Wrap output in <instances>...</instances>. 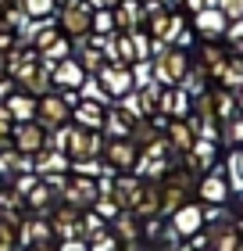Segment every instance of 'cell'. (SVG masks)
<instances>
[{"instance_id": "1", "label": "cell", "mask_w": 243, "mask_h": 251, "mask_svg": "<svg viewBox=\"0 0 243 251\" xmlns=\"http://www.w3.org/2000/svg\"><path fill=\"white\" fill-rule=\"evenodd\" d=\"M54 15H57L54 25L68 40H86L93 32V7H89V0H65V4H57Z\"/></svg>"}, {"instance_id": "2", "label": "cell", "mask_w": 243, "mask_h": 251, "mask_svg": "<svg viewBox=\"0 0 243 251\" xmlns=\"http://www.w3.org/2000/svg\"><path fill=\"white\" fill-rule=\"evenodd\" d=\"M186 72H190V54L182 47H161L157 58L150 61V79L157 86H179Z\"/></svg>"}, {"instance_id": "3", "label": "cell", "mask_w": 243, "mask_h": 251, "mask_svg": "<svg viewBox=\"0 0 243 251\" xmlns=\"http://www.w3.org/2000/svg\"><path fill=\"white\" fill-rule=\"evenodd\" d=\"M104 165L111 169V173H133L136 169V158H140V147H136L129 136H108V140H104Z\"/></svg>"}, {"instance_id": "4", "label": "cell", "mask_w": 243, "mask_h": 251, "mask_svg": "<svg viewBox=\"0 0 243 251\" xmlns=\"http://www.w3.org/2000/svg\"><path fill=\"white\" fill-rule=\"evenodd\" d=\"M200 230H204V204H179L168 215V237L172 241H190Z\"/></svg>"}, {"instance_id": "5", "label": "cell", "mask_w": 243, "mask_h": 251, "mask_svg": "<svg viewBox=\"0 0 243 251\" xmlns=\"http://www.w3.org/2000/svg\"><path fill=\"white\" fill-rule=\"evenodd\" d=\"M100 151H104L100 129H86V126H72V129H68V147H65V154L72 158V162H83V158H100Z\"/></svg>"}, {"instance_id": "6", "label": "cell", "mask_w": 243, "mask_h": 251, "mask_svg": "<svg viewBox=\"0 0 243 251\" xmlns=\"http://www.w3.org/2000/svg\"><path fill=\"white\" fill-rule=\"evenodd\" d=\"M97 198H100V190H97V179L93 176H79L75 173V176H68L65 187H61V201L72 204V208H79V212H89Z\"/></svg>"}, {"instance_id": "7", "label": "cell", "mask_w": 243, "mask_h": 251, "mask_svg": "<svg viewBox=\"0 0 243 251\" xmlns=\"http://www.w3.org/2000/svg\"><path fill=\"white\" fill-rule=\"evenodd\" d=\"M11 147H15L18 154L25 158H36L43 147H47V129L32 119V122H15V129H11Z\"/></svg>"}, {"instance_id": "8", "label": "cell", "mask_w": 243, "mask_h": 251, "mask_svg": "<svg viewBox=\"0 0 243 251\" xmlns=\"http://www.w3.org/2000/svg\"><path fill=\"white\" fill-rule=\"evenodd\" d=\"M68 119H72V104H65L61 94H43L36 97V122L43 126V129H57V126H68Z\"/></svg>"}, {"instance_id": "9", "label": "cell", "mask_w": 243, "mask_h": 251, "mask_svg": "<svg viewBox=\"0 0 243 251\" xmlns=\"http://www.w3.org/2000/svg\"><path fill=\"white\" fill-rule=\"evenodd\" d=\"M93 79L104 86V94H108L111 100H118V97H125V94H133V90H136V79H133V68L129 65H104Z\"/></svg>"}, {"instance_id": "10", "label": "cell", "mask_w": 243, "mask_h": 251, "mask_svg": "<svg viewBox=\"0 0 243 251\" xmlns=\"http://www.w3.org/2000/svg\"><path fill=\"white\" fill-rule=\"evenodd\" d=\"M15 83H18V90H25V94H32V97H43V94H50V90H54L50 68L43 65L40 58L29 61V65H22L15 72Z\"/></svg>"}, {"instance_id": "11", "label": "cell", "mask_w": 243, "mask_h": 251, "mask_svg": "<svg viewBox=\"0 0 243 251\" xmlns=\"http://www.w3.org/2000/svg\"><path fill=\"white\" fill-rule=\"evenodd\" d=\"M54 244V226L47 219H22L18 223V248L25 251H40Z\"/></svg>"}, {"instance_id": "12", "label": "cell", "mask_w": 243, "mask_h": 251, "mask_svg": "<svg viewBox=\"0 0 243 251\" xmlns=\"http://www.w3.org/2000/svg\"><path fill=\"white\" fill-rule=\"evenodd\" d=\"M190 108H193V97L182 86H161L157 90V111H161V115H168V119H190Z\"/></svg>"}, {"instance_id": "13", "label": "cell", "mask_w": 243, "mask_h": 251, "mask_svg": "<svg viewBox=\"0 0 243 251\" xmlns=\"http://www.w3.org/2000/svg\"><path fill=\"white\" fill-rule=\"evenodd\" d=\"M225 29H229V18H225L218 7H200V11L193 15V32H197L200 40H222Z\"/></svg>"}, {"instance_id": "14", "label": "cell", "mask_w": 243, "mask_h": 251, "mask_svg": "<svg viewBox=\"0 0 243 251\" xmlns=\"http://www.w3.org/2000/svg\"><path fill=\"white\" fill-rule=\"evenodd\" d=\"M104 58L108 65H136V47H133V36L129 32H118L114 29L111 36H104Z\"/></svg>"}, {"instance_id": "15", "label": "cell", "mask_w": 243, "mask_h": 251, "mask_svg": "<svg viewBox=\"0 0 243 251\" xmlns=\"http://www.w3.org/2000/svg\"><path fill=\"white\" fill-rule=\"evenodd\" d=\"M140 187H143V179L136 176V173H114L108 198H114V204H118L122 212H129L133 201H136V194H140Z\"/></svg>"}, {"instance_id": "16", "label": "cell", "mask_w": 243, "mask_h": 251, "mask_svg": "<svg viewBox=\"0 0 243 251\" xmlns=\"http://www.w3.org/2000/svg\"><path fill=\"white\" fill-rule=\"evenodd\" d=\"M129 212L136 215V219H161V183L143 179V187H140V194H136Z\"/></svg>"}, {"instance_id": "17", "label": "cell", "mask_w": 243, "mask_h": 251, "mask_svg": "<svg viewBox=\"0 0 243 251\" xmlns=\"http://www.w3.org/2000/svg\"><path fill=\"white\" fill-rule=\"evenodd\" d=\"M50 79H54L57 90H79L89 75H86V68L79 65V58H65V61H57L50 68Z\"/></svg>"}, {"instance_id": "18", "label": "cell", "mask_w": 243, "mask_h": 251, "mask_svg": "<svg viewBox=\"0 0 243 251\" xmlns=\"http://www.w3.org/2000/svg\"><path fill=\"white\" fill-rule=\"evenodd\" d=\"M197 194H200V204H225L229 201V176L222 173H207L197 179Z\"/></svg>"}, {"instance_id": "19", "label": "cell", "mask_w": 243, "mask_h": 251, "mask_svg": "<svg viewBox=\"0 0 243 251\" xmlns=\"http://www.w3.org/2000/svg\"><path fill=\"white\" fill-rule=\"evenodd\" d=\"M207 248L211 251H240L243 248V237L236 230V223H215L211 230H207Z\"/></svg>"}, {"instance_id": "20", "label": "cell", "mask_w": 243, "mask_h": 251, "mask_svg": "<svg viewBox=\"0 0 243 251\" xmlns=\"http://www.w3.org/2000/svg\"><path fill=\"white\" fill-rule=\"evenodd\" d=\"M111 15H114V29L118 32H133L143 22V0H118V7Z\"/></svg>"}, {"instance_id": "21", "label": "cell", "mask_w": 243, "mask_h": 251, "mask_svg": "<svg viewBox=\"0 0 243 251\" xmlns=\"http://www.w3.org/2000/svg\"><path fill=\"white\" fill-rule=\"evenodd\" d=\"M229 61V47L225 43H218V40H204V47H200V68L207 75H222V68Z\"/></svg>"}, {"instance_id": "22", "label": "cell", "mask_w": 243, "mask_h": 251, "mask_svg": "<svg viewBox=\"0 0 243 251\" xmlns=\"http://www.w3.org/2000/svg\"><path fill=\"white\" fill-rule=\"evenodd\" d=\"M79 223H83V212L72 208V204H61V208L54 212V233L57 237H65V241H75V237H83L79 233Z\"/></svg>"}, {"instance_id": "23", "label": "cell", "mask_w": 243, "mask_h": 251, "mask_svg": "<svg viewBox=\"0 0 243 251\" xmlns=\"http://www.w3.org/2000/svg\"><path fill=\"white\" fill-rule=\"evenodd\" d=\"M32 169H36L40 176H65L68 169H72V158L61 154V151H47V147H43V151L32 158Z\"/></svg>"}, {"instance_id": "24", "label": "cell", "mask_w": 243, "mask_h": 251, "mask_svg": "<svg viewBox=\"0 0 243 251\" xmlns=\"http://www.w3.org/2000/svg\"><path fill=\"white\" fill-rule=\"evenodd\" d=\"M165 140H168L172 151L190 154V147H193V140H197V133H193V126H190L186 119H172V122H168V129H165Z\"/></svg>"}, {"instance_id": "25", "label": "cell", "mask_w": 243, "mask_h": 251, "mask_svg": "<svg viewBox=\"0 0 243 251\" xmlns=\"http://www.w3.org/2000/svg\"><path fill=\"white\" fill-rule=\"evenodd\" d=\"M104 115H108V104H100V100H86V97L72 108L75 126H86V129H100V126H104Z\"/></svg>"}, {"instance_id": "26", "label": "cell", "mask_w": 243, "mask_h": 251, "mask_svg": "<svg viewBox=\"0 0 243 251\" xmlns=\"http://www.w3.org/2000/svg\"><path fill=\"white\" fill-rule=\"evenodd\" d=\"M4 108H7L11 122H32L36 119V97L25 94V90H15V94L4 100Z\"/></svg>"}, {"instance_id": "27", "label": "cell", "mask_w": 243, "mask_h": 251, "mask_svg": "<svg viewBox=\"0 0 243 251\" xmlns=\"http://www.w3.org/2000/svg\"><path fill=\"white\" fill-rule=\"evenodd\" d=\"M215 158H218V140L197 136L193 147H190V154H186V165L190 169H207V165H215Z\"/></svg>"}, {"instance_id": "28", "label": "cell", "mask_w": 243, "mask_h": 251, "mask_svg": "<svg viewBox=\"0 0 243 251\" xmlns=\"http://www.w3.org/2000/svg\"><path fill=\"white\" fill-rule=\"evenodd\" d=\"M133 126L136 119H129L118 104H108V115H104V126H100V133H108V136H133Z\"/></svg>"}, {"instance_id": "29", "label": "cell", "mask_w": 243, "mask_h": 251, "mask_svg": "<svg viewBox=\"0 0 243 251\" xmlns=\"http://www.w3.org/2000/svg\"><path fill=\"white\" fill-rule=\"evenodd\" d=\"M114 241H122L125 248L140 244V219L133 212H118L114 215Z\"/></svg>"}, {"instance_id": "30", "label": "cell", "mask_w": 243, "mask_h": 251, "mask_svg": "<svg viewBox=\"0 0 243 251\" xmlns=\"http://www.w3.org/2000/svg\"><path fill=\"white\" fill-rule=\"evenodd\" d=\"M79 65L86 68V75H97L104 65H108V58H104V47H97L93 40H79Z\"/></svg>"}, {"instance_id": "31", "label": "cell", "mask_w": 243, "mask_h": 251, "mask_svg": "<svg viewBox=\"0 0 243 251\" xmlns=\"http://www.w3.org/2000/svg\"><path fill=\"white\" fill-rule=\"evenodd\" d=\"M186 194H190V190H182L179 183L165 179V183H161V215H172L179 204H186Z\"/></svg>"}, {"instance_id": "32", "label": "cell", "mask_w": 243, "mask_h": 251, "mask_svg": "<svg viewBox=\"0 0 243 251\" xmlns=\"http://www.w3.org/2000/svg\"><path fill=\"white\" fill-rule=\"evenodd\" d=\"M218 83H222L225 90H240V86H243V58L229 54V61H225V68H222V75H218Z\"/></svg>"}, {"instance_id": "33", "label": "cell", "mask_w": 243, "mask_h": 251, "mask_svg": "<svg viewBox=\"0 0 243 251\" xmlns=\"http://www.w3.org/2000/svg\"><path fill=\"white\" fill-rule=\"evenodd\" d=\"M211 97H215V119L218 122H225V119H233L236 115V97H233V90H211Z\"/></svg>"}, {"instance_id": "34", "label": "cell", "mask_w": 243, "mask_h": 251, "mask_svg": "<svg viewBox=\"0 0 243 251\" xmlns=\"http://www.w3.org/2000/svg\"><path fill=\"white\" fill-rule=\"evenodd\" d=\"M18 4L25 11V18H32V22L54 18V11H57V0H18Z\"/></svg>"}, {"instance_id": "35", "label": "cell", "mask_w": 243, "mask_h": 251, "mask_svg": "<svg viewBox=\"0 0 243 251\" xmlns=\"http://www.w3.org/2000/svg\"><path fill=\"white\" fill-rule=\"evenodd\" d=\"M50 201H54V190H50V183H47V179H36V187H32L29 194H25V204H29V208H50Z\"/></svg>"}, {"instance_id": "36", "label": "cell", "mask_w": 243, "mask_h": 251, "mask_svg": "<svg viewBox=\"0 0 243 251\" xmlns=\"http://www.w3.org/2000/svg\"><path fill=\"white\" fill-rule=\"evenodd\" d=\"M179 86H182V90H186V94H190V97H197V94H204V90H207V72H204V68H200V65H197V68L190 65V72H186V75H182V83H179Z\"/></svg>"}, {"instance_id": "37", "label": "cell", "mask_w": 243, "mask_h": 251, "mask_svg": "<svg viewBox=\"0 0 243 251\" xmlns=\"http://www.w3.org/2000/svg\"><path fill=\"white\" fill-rule=\"evenodd\" d=\"M225 47H229V54L243 58V18L229 22V29H225Z\"/></svg>"}, {"instance_id": "38", "label": "cell", "mask_w": 243, "mask_h": 251, "mask_svg": "<svg viewBox=\"0 0 243 251\" xmlns=\"http://www.w3.org/2000/svg\"><path fill=\"white\" fill-rule=\"evenodd\" d=\"M222 133H225V144L229 147H243V115H233L222 122Z\"/></svg>"}, {"instance_id": "39", "label": "cell", "mask_w": 243, "mask_h": 251, "mask_svg": "<svg viewBox=\"0 0 243 251\" xmlns=\"http://www.w3.org/2000/svg\"><path fill=\"white\" fill-rule=\"evenodd\" d=\"M79 233H83L86 241H93V237H100V233H104V219H100L93 208L83 215V223H79Z\"/></svg>"}, {"instance_id": "40", "label": "cell", "mask_w": 243, "mask_h": 251, "mask_svg": "<svg viewBox=\"0 0 243 251\" xmlns=\"http://www.w3.org/2000/svg\"><path fill=\"white\" fill-rule=\"evenodd\" d=\"M114 32V15L111 11H93V36H111Z\"/></svg>"}, {"instance_id": "41", "label": "cell", "mask_w": 243, "mask_h": 251, "mask_svg": "<svg viewBox=\"0 0 243 251\" xmlns=\"http://www.w3.org/2000/svg\"><path fill=\"white\" fill-rule=\"evenodd\" d=\"M0 251H18V226L0 219Z\"/></svg>"}, {"instance_id": "42", "label": "cell", "mask_w": 243, "mask_h": 251, "mask_svg": "<svg viewBox=\"0 0 243 251\" xmlns=\"http://www.w3.org/2000/svg\"><path fill=\"white\" fill-rule=\"evenodd\" d=\"M79 97H86V100H100V104H108V94H104V86L97 83V79H86L83 86H79Z\"/></svg>"}, {"instance_id": "43", "label": "cell", "mask_w": 243, "mask_h": 251, "mask_svg": "<svg viewBox=\"0 0 243 251\" xmlns=\"http://www.w3.org/2000/svg\"><path fill=\"white\" fill-rule=\"evenodd\" d=\"M229 176L243 183V147H233V154H229Z\"/></svg>"}, {"instance_id": "44", "label": "cell", "mask_w": 243, "mask_h": 251, "mask_svg": "<svg viewBox=\"0 0 243 251\" xmlns=\"http://www.w3.org/2000/svg\"><path fill=\"white\" fill-rule=\"evenodd\" d=\"M218 11L229 22H236V18H243V0H218Z\"/></svg>"}, {"instance_id": "45", "label": "cell", "mask_w": 243, "mask_h": 251, "mask_svg": "<svg viewBox=\"0 0 243 251\" xmlns=\"http://www.w3.org/2000/svg\"><path fill=\"white\" fill-rule=\"evenodd\" d=\"M133 79H136V86L154 83V79H150V61H136V65H133Z\"/></svg>"}, {"instance_id": "46", "label": "cell", "mask_w": 243, "mask_h": 251, "mask_svg": "<svg viewBox=\"0 0 243 251\" xmlns=\"http://www.w3.org/2000/svg\"><path fill=\"white\" fill-rule=\"evenodd\" d=\"M11 129H15V122H11V115H7V108L0 104V147H4V144L11 140Z\"/></svg>"}, {"instance_id": "47", "label": "cell", "mask_w": 243, "mask_h": 251, "mask_svg": "<svg viewBox=\"0 0 243 251\" xmlns=\"http://www.w3.org/2000/svg\"><path fill=\"white\" fill-rule=\"evenodd\" d=\"M114 248H118V241H114L111 233H100V237L89 241V251H114Z\"/></svg>"}, {"instance_id": "48", "label": "cell", "mask_w": 243, "mask_h": 251, "mask_svg": "<svg viewBox=\"0 0 243 251\" xmlns=\"http://www.w3.org/2000/svg\"><path fill=\"white\" fill-rule=\"evenodd\" d=\"M18 90V83H15V75H7V72H0V104H4V100L11 97Z\"/></svg>"}, {"instance_id": "49", "label": "cell", "mask_w": 243, "mask_h": 251, "mask_svg": "<svg viewBox=\"0 0 243 251\" xmlns=\"http://www.w3.org/2000/svg\"><path fill=\"white\" fill-rule=\"evenodd\" d=\"M89 7H93V11H114L118 0H89Z\"/></svg>"}, {"instance_id": "50", "label": "cell", "mask_w": 243, "mask_h": 251, "mask_svg": "<svg viewBox=\"0 0 243 251\" xmlns=\"http://www.w3.org/2000/svg\"><path fill=\"white\" fill-rule=\"evenodd\" d=\"M236 111H240V115H243V86L236 90Z\"/></svg>"}, {"instance_id": "51", "label": "cell", "mask_w": 243, "mask_h": 251, "mask_svg": "<svg viewBox=\"0 0 243 251\" xmlns=\"http://www.w3.org/2000/svg\"><path fill=\"white\" fill-rule=\"evenodd\" d=\"M7 4H11V0H0V11H4V7H7Z\"/></svg>"}, {"instance_id": "52", "label": "cell", "mask_w": 243, "mask_h": 251, "mask_svg": "<svg viewBox=\"0 0 243 251\" xmlns=\"http://www.w3.org/2000/svg\"><path fill=\"white\" fill-rule=\"evenodd\" d=\"M57 4H65V0H57Z\"/></svg>"}, {"instance_id": "53", "label": "cell", "mask_w": 243, "mask_h": 251, "mask_svg": "<svg viewBox=\"0 0 243 251\" xmlns=\"http://www.w3.org/2000/svg\"><path fill=\"white\" fill-rule=\"evenodd\" d=\"M204 251H211V248H204Z\"/></svg>"}]
</instances>
